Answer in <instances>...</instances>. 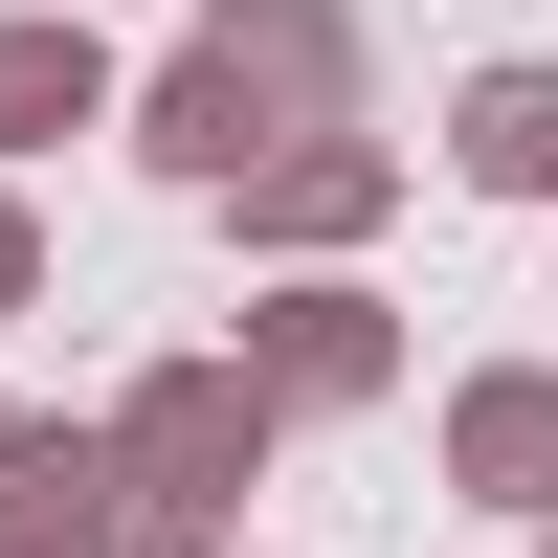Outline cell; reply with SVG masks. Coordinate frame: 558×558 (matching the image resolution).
Masks as SVG:
<instances>
[{
  "label": "cell",
  "mask_w": 558,
  "mask_h": 558,
  "mask_svg": "<svg viewBox=\"0 0 558 558\" xmlns=\"http://www.w3.org/2000/svg\"><path fill=\"white\" fill-rule=\"evenodd\" d=\"M447 179H470V202H558V68H536V45L447 89Z\"/></svg>",
  "instance_id": "ba28073f"
},
{
  "label": "cell",
  "mask_w": 558,
  "mask_h": 558,
  "mask_svg": "<svg viewBox=\"0 0 558 558\" xmlns=\"http://www.w3.org/2000/svg\"><path fill=\"white\" fill-rule=\"evenodd\" d=\"M246 380L291 402V425H357V402H402V313L357 291V268H291V291L246 313Z\"/></svg>",
  "instance_id": "7a4b0ae2"
},
{
  "label": "cell",
  "mask_w": 558,
  "mask_h": 558,
  "mask_svg": "<svg viewBox=\"0 0 558 558\" xmlns=\"http://www.w3.org/2000/svg\"><path fill=\"white\" fill-rule=\"evenodd\" d=\"M536 558H558V514H536Z\"/></svg>",
  "instance_id": "7c38bea8"
},
{
  "label": "cell",
  "mask_w": 558,
  "mask_h": 558,
  "mask_svg": "<svg viewBox=\"0 0 558 558\" xmlns=\"http://www.w3.org/2000/svg\"><path fill=\"white\" fill-rule=\"evenodd\" d=\"M0 313H45V223H23V179H0Z\"/></svg>",
  "instance_id": "30bf717a"
},
{
  "label": "cell",
  "mask_w": 558,
  "mask_h": 558,
  "mask_svg": "<svg viewBox=\"0 0 558 558\" xmlns=\"http://www.w3.org/2000/svg\"><path fill=\"white\" fill-rule=\"evenodd\" d=\"M447 492H492V514H558V357H492V380H447Z\"/></svg>",
  "instance_id": "52a82bcc"
},
{
  "label": "cell",
  "mask_w": 558,
  "mask_h": 558,
  "mask_svg": "<svg viewBox=\"0 0 558 558\" xmlns=\"http://www.w3.org/2000/svg\"><path fill=\"white\" fill-rule=\"evenodd\" d=\"M0 558H134L112 425H23V447H0Z\"/></svg>",
  "instance_id": "5b68a950"
},
{
  "label": "cell",
  "mask_w": 558,
  "mask_h": 558,
  "mask_svg": "<svg viewBox=\"0 0 558 558\" xmlns=\"http://www.w3.org/2000/svg\"><path fill=\"white\" fill-rule=\"evenodd\" d=\"M223 202H246V246H268V268H357V246H380V202H402V157L336 112V134H268Z\"/></svg>",
  "instance_id": "3957f363"
},
{
  "label": "cell",
  "mask_w": 558,
  "mask_h": 558,
  "mask_svg": "<svg viewBox=\"0 0 558 558\" xmlns=\"http://www.w3.org/2000/svg\"><path fill=\"white\" fill-rule=\"evenodd\" d=\"M202 23L268 68V112H291V134H336V112H357V0H202Z\"/></svg>",
  "instance_id": "9c48e42d"
},
{
  "label": "cell",
  "mask_w": 558,
  "mask_h": 558,
  "mask_svg": "<svg viewBox=\"0 0 558 558\" xmlns=\"http://www.w3.org/2000/svg\"><path fill=\"white\" fill-rule=\"evenodd\" d=\"M268 425H291V402L246 380V336H223V357H157V380L112 402V470H134V558H223V514H246V470H268Z\"/></svg>",
  "instance_id": "6da1fadb"
},
{
  "label": "cell",
  "mask_w": 558,
  "mask_h": 558,
  "mask_svg": "<svg viewBox=\"0 0 558 558\" xmlns=\"http://www.w3.org/2000/svg\"><path fill=\"white\" fill-rule=\"evenodd\" d=\"M134 89H112V45H89V0H23L0 23V179L23 157H68V134H112Z\"/></svg>",
  "instance_id": "8992f818"
},
{
  "label": "cell",
  "mask_w": 558,
  "mask_h": 558,
  "mask_svg": "<svg viewBox=\"0 0 558 558\" xmlns=\"http://www.w3.org/2000/svg\"><path fill=\"white\" fill-rule=\"evenodd\" d=\"M112 134H134V157H157V179H202V202H223V179H246V157H268V134H291V112H268V68H246V45L202 23V45H179V68L134 89V112H112Z\"/></svg>",
  "instance_id": "277c9868"
},
{
  "label": "cell",
  "mask_w": 558,
  "mask_h": 558,
  "mask_svg": "<svg viewBox=\"0 0 558 558\" xmlns=\"http://www.w3.org/2000/svg\"><path fill=\"white\" fill-rule=\"evenodd\" d=\"M0 447H23V402H0Z\"/></svg>",
  "instance_id": "8fae6325"
}]
</instances>
